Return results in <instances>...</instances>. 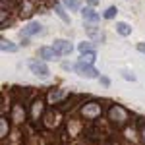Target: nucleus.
<instances>
[{"label": "nucleus", "instance_id": "1", "mask_svg": "<svg viewBox=\"0 0 145 145\" xmlns=\"http://www.w3.org/2000/svg\"><path fill=\"white\" fill-rule=\"evenodd\" d=\"M29 70H31V74L39 76V78H48V76H50V70H48V66H46L43 60H39V58L29 60Z\"/></svg>", "mask_w": 145, "mask_h": 145}, {"label": "nucleus", "instance_id": "2", "mask_svg": "<svg viewBox=\"0 0 145 145\" xmlns=\"http://www.w3.org/2000/svg\"><path fill=\"white\" fill-rule=\"evenodd\" d=\"M101 105L99 103H85L83 105V108H81V114H83V118L85 120H95L97 116H101Z\"/></svg>", "mask_w": 145, "mask_h": 145}, {"label": "nucleus", "instance_id": "3", "mask_svg": "<svg viewBox=\"0 0 145 145\" xmlns=\"http://www.w3.org/2000/svg\"><path fill=\"white\" fill-rule=\"evenodd\" d=\"M74 70L78 72V74H79V76H81V78H87V79L99 78V72H97L95 68L91 66V64H85V62H78Z\"/></svg>", "mask_w": 145, "mask_h": 145}, {"label": "nucleus", "instance_id": "4", "mask_svg": "<svg viewBox=\"0 0 145 145\" xmlns=\"http://www.w3.org/2000/svg\"><path fill=\"white\" fill-rule=\"evenodd\" d=\"M108 114H110V120L116 124V126H122V124L128 120V112L124 110L122 106H118V105L112 106L110 110H108Z\"/></svg>", "mask_w": 145, "mask_h": 145}, {"label": "nucleus", "instance_id": "5", "mask_svg": "<svg viewBox=\"0 0 145 145\" xmlns=\"http://www.w3.org/2000/svg\"><path fill=\"white\" fill-rule=\"evenodd\" d=\"M39 56L43 58V60H56V58H60V52L56 50L54 46H41L39 48Z\"/></svg>", "mask_w": 145, "mask_h": 145}, {"label": "nucleus", "instance_id": "6", "mask_svg": "<svg viewBox=\"0 0 145 145\" xmlns=\"http://www.w3.org/2000/svg\"><path fill=\"white\" fill-rule=\"evenodd\" d=\"M39 33H43V25L37 23V22H31V23H27V25L23 27L22 37H31V35H39Z\"/></svg>", "mask_w": 145, "mask_h": 145}, {"label": "nucleus", "instance_id": "7", "mask_svg": "<svg viewBox=\"0 0 145 145\" xmlns=\"http://www.w3.org/2000/svg\"><path fill=\"white\" fill-rule=\"evenodd\" d=\"M60 52V54H70L72 50H74V46H72V43L70 41H64V39H56L54 41V45H52Z\"/></svg>", "mask_w": 145, "mask_h": 145}, {"label": "nucleus", "instance_id": "8", "mask_svg": "<svg viewBox=\"0 0 145 145\" xmlns=\"http://www.w3.org/2000/svg\"><path fill=\"white\" fill-rule=\"evenodd\" d=\"M81 16H83V18H85V20H87V22H99V14H97V12L93 10V8H83V10H81Z\"/></svg>", "mask_w": 145, "mask_h": 145}, {"label": "nucleus", "instance_id": "9", "mask_svg": "<svg viewBox=\"0 0 145 145\" xmlns=\"http://www.w3.org/2000/svg\"><path fill=\"white\" fill-rule=\"evenodd\" d=\"M68 95V91L66 89H58V91H50V95H48V101H50V103H58V101H62L64 99V97H66Z\"/></svg>", "mask_w": 145, "mask_h": 145}, {"label": "nucleus", "instance_id": "10", "mask_svg": "<svg viewBox=\"0 0 145 145\" xmlns=\"http://www.w3.org/2000/svg\"><path fill=\"white\" fill-rule=\"evenodd\" d=\"M116 31L120 35H124V37H128V35L132 33V27H130L128 23H124V22H118L116 23Z\"/></svg>", "mask_w": 145, "mask_h": 145}, {"label": "nucleus", "instance_id": "11", "mask_svg": "<svg viewBox=\"0 0 145 145\" xmlns=\"http://www.w3.org/2000/svg\"><path fill=\"white\" fill-rule=\"evenodd\" d=\"M0 46H2L4 52H16V50H18V46L14 45V43H10V41H6V39L0 41Z\"/></svg>", "mask_w": 145, "mask_h": 145}, {"label": "nucleus", "instance_id": "12", "mask_svg": "<svg viewBox=\"0 0 145 145\" xmlns=\"http://www.w3.org/2000/svg\"><path fill=\"white\" fill-rule=\"evenodd\" d=\"M8 130H10V128H8V120L2 116V118H0V137H2V139H6V135H8Z\"/></svg>", "mask_w": 145, "mask_h": 145}, {"label": "nucleus", "instance_id": "13", "mask_svg": "<svg viewBox=\"0 0 145 145\" xmlns=\"http://www.w3.org/2000/svg\"><path fill=\"white\" fill-rule=\"evenodd\" d=\"M79 52H81V54H85V52H95V46L91 45V43H85V41H83V43H79Z\"/></svg>", "mask_w": 145, "mask_h": 145}, {"label": "nucleus", "instance_id": "14", "mask_svg": "<svg viewBox=\"0 0 145 145\" xmlns=\"http://www.w3.org/2000/svg\"><path fill=\"white\" fill-rule=\"evenodd\" d=\"M95 58H97V54H95V52H85V54H81V60H79V62L93 64V62H95Z\"/></svg>", "mask_w": 145, "mask_h": 145}, {"label": "nucleus", "instance_id": "15", "mask_svg": "<svg viewBox=\"0 0 145 145\" xmlns=\"http://www.w3.org/2000/svg\"><path fill=\"white\" fill-rule=\"evenodd\" d=\"M54 12H56V14H58V16H60V18H62L66 23H70V16L64 12V8H62V6H58V4H56V6H54Z\"/></svg>", "mask_w": 145, "mask_h": 145}, {"label": "nucleus", "instance_id": "16", "mask_svg": "<svg viewBox=\"0 0 145 145\" xmlns=\"http://www.w3.org/2000/svg\"><path fill=\"white\" fill-rule=\"evenodd\" d=\"M87 33H89L91 37H95L97 41H105V33H99V31H95L93 27H87Z\"/></svg>", "mask_w": 145, "mask_h": 145}, {"label": "nucleus", "instance_id": "17", "mask_svg": "<svg viewBox=\"0 0 145 145\" xmlns=\"http://www.w3.org/2000/svg\"><path fill=\"white\" fill-rule=\"evenodd\" d=\"M116 14H118V8H116V6H110L108 10L105 12V18H106V20H112V18H114Z\"/></svg>", "mask_w": 145, "mask_h": 145}, {"label": "nucleus", "instance_id": "18", "mask_svg": "<svg viewBox=\"0 0 145 145\" xmlns=\"http://www.w3.org/2000/svg\"><path fill=\"white\" fill-rule=\"evenodd\" d=\"M64 4H66L68 8H72V10H78V0H64Z\"/></svg>", "mask_w": 145, "mask_h": 145}, {"label": "nucleus", "instance_id": "19", "mask_svg": "<svg viewBox=\"0 0 145 145\" xmlns=\"http://www.w3.org/2000/svg\"><path fill=\"white\" fill-rule=\"evenodd\" d=\"M122 78L128 79V81H135V76H134V74H130V72H122Z\"/></svg>", "mask_w": 145, "mask_h": 145}, {"label": "nucleus", "instance_id": "20", "mask_svg": "<svg viewBox=\"0 0 145 145\" xmlns=\"http://www.w3.org/2000/svg\"><path fill=\"white\" fill-rule=\"evenodd\" d=\"M101 83H103V85H110V79L105 78V76H101Z\"/></svg>", "mask_w": 145, "mask_h": 145}, {"label": "nucleus", "instance_id": "21", "mask_svg": "<svg viewBox=\"0 0 145 145\" xmlns=\"http://www.w3.org/2000/svg\"><path fill=\"white\" fill-rule=\"evenodd\" d=\"M137 50H139V52H143V54H145V43H139V45H137Z\"/></svg>", "mask_w": 145, "mask_h": 145}, {"label": "nucleus", "instance_id": "22", "mask_svg": "<svg viewBox=\"0 0 145 145\" xmlns=\"http://www.w3.org/2000/svg\"><path fill=\"white\" fill-rule=\"evenodd\" d=\"M62 68H64V70H72V68H76V66H72V64H68V62H64V64H62Z\"/></svg>", "mask_w": 145, "mask_h": 145}, {"label": "nucleus", "instance_id": "23", "mask_svg": "<svg viewBox=\"0 0 145 145\" xmlns=\"http://www.w3.org/2000/svg\"><path fill=\"white\" fill-rule=\"evenodd\" d=\"M87 2H89L91 6H95V4H99V0H87Z\"/></svg>", "mask_w": 145, "mask_h": 145}, {"label": "nucleus", "instance_id": "24", "mask_svg": "<svg viewBox=\"0 0 145 145\" xmlns=\"http://www.w3.org/2000/svg\"><path fill=\"white\" fill-rule=\"evenodd\" d=\"M141 135H143V141H145V128L141 130Z\"/></svg>", "mask_w": 145, "mask_h": 145}]
</instances>
